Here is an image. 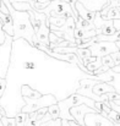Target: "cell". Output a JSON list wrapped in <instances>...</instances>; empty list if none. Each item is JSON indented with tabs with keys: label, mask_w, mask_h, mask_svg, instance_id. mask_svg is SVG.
<instances>
[{
	"label": "cell",
	"mask_w": 120,
	"mask_h": 126,
	"mask_svg": "<svg viewBox=\"0 0 120 126\" xmlns=\"http://www.w3.org/2000/svg\"><path fill=\"white\" fill-rule=\"evenodd\" d=\"M7 6L10 15L14 20V41L23 38L30 44L33 45V37L36 34L34 27L31 22V17L28 11H18L14 7L10 0H2Z\"/></svg>",
	"instance_id": "cell-1"
},
{
	"label": "cell",
	"mask_w": 120,
	"mask_h": 126,
	"mask_svg": "<svg viewBox=\"0 0 120 126\" xmlns=\"http://www.w3.org/2000/svg\"><path fill=\"white\" fill-rule=\"evenodd\" d=\"M23 102L26 103V105L22 108V111L30 114V113H33V111H37L42 108H45V107H50L53 104H58V99L54 94H43L40 98H34V99H31V98H27V97H23L22 98Z\"/></svg>",
	"instance_id": "cell-2"
},
{
	"label": "cell",
	"mask_w": 120,
	"mask_h": 126,
	"mask_svg": "<svg viewBox=\"0 0 120 126\" xmlns=\"http://www.w3.org/2000/svg\"><path fill=\"white\" fill-rule=\"evenodd\" d=\"M39 12L45 14L48 17L50 16H64V17H70V16H74V11H72V7L69 2H65V1H61V0H53L49 2V5L43 9Z\"/></svg>",
	"instance_id": "cell-3"
},
{
	"label": "cell",
	"mask_w": 120,
	"mask_h": 126,
	"mask_svg": "<svg viewBox=\"0 0 120 126\" xmlns=\"http://www.w3.org/2000/svg\"><path fill=\"white\" fill-rule=\"evenodd\" d=\"M97 82L98 81L93 80V79H82L80 81V87L76 91V93L86 95V97L93 99L94 102H105V100H108V94H104L103 97H98L93 93V87Z\"/></svg>",
	"instance_id": "cell-4"
},
{
	"label": "cell",
	"mask_w": 120,
	"mask_h": 126,
	"mask_svg": "<svg viewBox=\"0 0 120 126\" xmlns=\"http://www.w3.org/2000/svg\"><path fill=\"white\" fill-rule=\"evenodd\" d=\"M92 53V56H105L109 54H113L115 51H119V48L117 47L115 42H107V41H99V42H94L89 48H88Z\"/></svg>",
	"instance_id": "cell-5"
},
{
	"label": "cell",
	"mask_w": 120,
	"mask_h": 126,
	"mask_svg": "<svg viewBox=\"0 0 120 126\" xmlns=\"http://www.w3.org/2000/svg\"><path fill=\"white\" fill-rule=\"evenodd\" d=\"M85 126H115V124L99 113H89L85 116Z\"/></svg>",
	"instance_id": "cell-6"
},
{
	"label": "cell",
	"mask_w": 120,
	"mask_h": 126,
	"mask_svg": "<svg viewBox=\"0 0 120 126\" xmlns=\"http://www.w3.org/2000/svg\"><path fill=\"white\" fill-rule=\"evenodd\" d=\"M70 113L74 116L75 121H77L80 125L85 126V116L87 114H89V113H97V110L91 108V107H88V105H86V104H81V105L71 108Z\"/></svg>",
	"instance_id": "cell-7"
},
{
	"label": "cell",
	"mask_w": 120,
	"mask_h": 126,
	"mask_svg": "<svg viewBox=\"0 0 120 126\" xmlns=\"http://www.w3.org/2000/svg\"><path fill=\"white\" fill-rule=\"evenodd\" d=\"M49 23V20H47V21H44V22H42V25H40L39 30L36 32V37H37V39L42 44H44V45H47V47H49L50 45V41H49V34H50V25H48Z\"/></svg>",
	"instance_id": "cell-8"
},
{
	"label": "cell",
	"mask_w": 120,
	"mask_h": 126,
	"mask_svg": "<svg viewBox=\"0 0 120 126\" xmlns=\"http://www.w3.org/2000/svg\"><path fill=\"white\" fill-rule=\"evenodd\" d=\"M81 4L88 9L89 11H94V12H98L101 11L104 6L108 5V1L109 0H79Z\"/></svg>",
	"instance_id": "cell-9"
},
{
	"label": "cell",
	"mask_w": 120,
	"mask_h": 126,
	"mask_svg": "<svg viewBox=\"0 0 120 126\" xmlns=\"http://www.w3.org/2000/svg\"><path fill=\"white\" fill-rule=\"evenodd\" d=\"M110 92H117L115 88L108 82H102V81H98L97 83L94 84L93 87V93L98 97H103L104 94L107 93H110Z\"/></svg>",
	"instance_id": "cell-10"
},
{
	"label": "cell",
	"mask_w": 120,
	"mask_h": 126,
	"mask_svg": "<svg viewBox=\"0 0 120 126\" xmlns=\"http://www.w3.org/2000/svg\"><path fill=\"white\" fill-rule=\"evenodd\" d=\"M76 9H77V12H79L80 17L87 20V21L91 22V23H94V17H96V12H94V11H89L88 9H86L80 1L76 2Z\"/></svg>",
	"instance_id": "cell-11"
},
{
	"label": "cell",
	"mask_w": 120,
	"mask_h": 126,
	"mask_svg": "<svg viewBox=\"0 0 120 126\" xmlns=\"http://www.w3.org/2000/svg\"><path fill=\"white\" fill-rule=\"evenodd\" d=\"M75 54L81 59V61L85 64V66L88 64V60H89V58L92 56V53H91V50H89L88 48H85V49L77 48L76 51H75Z\"/></svg>",
	"instance_id": "cell-12"
},
{
	"label": "cell",
	"mask_w": 120,
	"mask_h": 126,
	"mask_svg": "<svg viewBox=\"0 0 120 126\" xmlns=\"http://www.w3.org/2000/svg\"><path fill=\"white\" fill-rule=\"evenodd\" d=\"M76 27H77V28H81V30H83V31L96 30L94 23H91V22H88L87 20H85V18H82V17H79V20L76 21Z\"/></svg>",
	"instance_id": "cell-13"
},
{
	"label": "cell",
	"mask_w": 120,
	"mask_h": 126,
	"mask_svg": "<svg viewBox=\"0 0 120 126\" xmlns=\"http://www.w3.org/2000/svg\"><path fill=\"white\" fill-rule=\"evenodd\" d=\"M48 20H49V23H50V26H54V27H63L64 25H65V22H66V17H64V16H50V17H48Z\"/></svg>",
	"instance_id": "cell-14"
},
{
	"label": "cell",
	"mask_w": 120,
	"mask_h": 126,
	"mask_svg": "<svg viewBox=\"0 0 120 126\" xmlns=\"http://www.w3.org/2000/svg\"><path fill=\"white\" fill-rule=\"evenodd\" d=\"M107 6L109 7V10H108V14H107L104 20H119L120 18L119 7H110L109 5H107Z\"/></svg>",
	"instance_id": "cell-15"
},
{
	"label": "cell",
	"mask_w": 120,
	"mask_h": 126,
	"mask_svg": "<svg viewBox=\"0 0 120 126\" xmlns=\"http://www.w3.org/2000/svg\"><path fill=\"white\" fill-rule=\"evenodd\" d=\"M15 119H16V125L17 126H26V123L28 120V114L25 113V111H20V113L16 114Z\"/></svg>",
	"instance_id": "cell-16"
},
{
	"label": "cell",
	"mask_w": 120,
	"mask_h": 126,
	"mask_svg": "<svg viewBox=\"0 0 120 126\" xmlns=\"http://www.w3.org/2000/svg\"><path fill=\"white\" fill-rule=\"evenodd\" d=\"M108 22V20H104L101 15V12H96V17H94V27L96 28H102L103 26H105Z\"/></svg>",
	"instance_id": "cell-17"
},
{
	"label": "cell",
	"mask_w": 120,
	"mask_h": 126,
	"mask_svg": "<svg viewBox=\"0 0 120 126\" xmlns=\"http://www.w3.org/2000/svg\"><path fill=\"white\" fill-rule=\"evenodd\" d=\"M102 65H103V64H102V58H97V60H94V61H92V63H88V64L86 65V67L93 74V71L98 70Z\"/></svg>",
	"instance_id": "cell-18"
},
{
	"label": "cell",
	"mask_w": 120,
	"mask_h": 126,
	"mask_svg": "<svg viewBox=\"0 0 120 126\" xmlns=\"http://www.w3.org/2000/svg\"><path fill=\"white\" fill-rule=\"evenodd\" d=\"M48 113L51 115V118L53 119H59L60 118V108H59V105L58 104H53V105H50V107H48Z\"/></svg>",
	"instance_id": "cell-19"
},
{
	"label": "cell",
	"mask_w": 120,
	"mask_h": 126,
	"mask_svg": "<svg viewBox=\"0 0 120 126\" xmlns=\"http://www.w3.org/2000/svg\"><path fill=\"white\" fill-rule=\"evenodd\" d=\"M102 64H103L104 66H108L109 69H113V67L115 66V63H114V60H113V58H112V54L105 55V56H102Z\"/></svg>",
	"instance_id": "cell-20"
},
{
	"label": "cell",
	"mask_w": 120,
	"mask_h": 126,
	"mask_svg": "<svg viewBox=\"0 0 120 126\" xmlns=\"http://www.w3.org/2000/svg\"><path fill=\"white\" fill-rule=\"evenodd\" d=\"M108 118H109L114 124H120V113L119 111H117V110L112 109V111L108 114Z\"/></svg>",
	"instance_id": "cell-21"
},
{
	"label": "cell",
	"mask_w": 120,
	"mask_h": 126,
	"mask_svg": "<svg viewBox=\"0 0 120 126\" xmlns=\"http://www.w3.org/2000/svg\"><path fill=\"white\" fill-rule=\"evenodd\" d=\"M1 123H2V126H17L16 125V119L10 118V116H2Z\"/></svg>",
	"instance_id": "cell-22"
},
{
	"label": "cell",
	"mask_w": 120,
	"mask_h": 126,
	"mask_svg": "<svg viewBox=\"0 0 120 126\" xmlns=\"http://www.w3.org/2000/svg\"><path fill=\"white\" fill-rule=\"evenodd\" d=\"M61 124H63V119L59 118V119H50L49 121L42 124L40 126H61Z\"/></svg>",
	"instance_id": "cell-23"
},
{
	"label": "cell",
	"mask_w": 120,
	"mask_h": 126,
	"mask_svg": "<svg viewBox=\"0 0 120 126\" xmlns=\"http://www.w3.org/2000/svg\"><path fill=\"white\" fill-rule=\"evenodd\" d=\"M6 87H7V80L5 77H0V95L1 97L5 94Z\"/></svg>",
	"instance_id": "cell-24"
},
{
	"label": "cell",
	"mask_w": 120,
	"mask_h": 126,
	"mask_svg": "<svg viewBox=\"0 0 120 126\" xmlns=\"http://www.w3.org/2000/svg\"><path fill=\"white\" fill-rule=\"evenodd\" d=\"M6 39V32L4 31V25H2V21L0 20V44H4Z\"/></svg>",
	"instance_id": "cell-25"
},
{
	"label": "cell",
	"mask_w": 120,
	"mask_h": 126,
	"mask_svg": "<svg viewBox=\"0 0 120 126\" xmlns=\"http://www.w3.org/2000/svg\"><path fill=\"white\" fill-rule=\"evenodd\" d=\"M112 58H113V60H114V63H115V66H117V65H120V50L113 53V54H112Z\"/></svg>",
	"instance_id": "cell-26"
},
{
	"label": "cell",
	"mask_w": 120,
	"mask_h": 126,
	"mask_svg": "<svg viewBox=\"0 0 120 126\" xmlns=\"http://www.w3.org/2000/svg\"><path fill=\"white\" fill-rule=\"evenodd\" d=\"M70 123V125L71 126H82V125H80L77 121H75V120H71V121H69Z\"/></svg>",
	"instance_id": "cell-27"
},
{
	"label": "cell",
	"mask_w": 120,
	"mask_h": 126,
	"mask_svg": "<svg viewBox=\"0 0 120 126\" xmlns=\"http://www.w3.org/2000/svg\"><path fill=\"white\" fill-rule=\"evenodd\" d=\"M61 126H71V125H70L69 120H65V119H63V124H61Z\"/></svg>",
	"instance_id": "cell-28"
},
{
	"label": "cell",
	"mask_w": 120,
	"mask_h": 126,
	"mask_svg": "<svg viewBox=\"0 0 120 126\" xmlns=\"http://www.w3.org/2000/svg\"><path fill=\"white\" fill-rule=\"evenodd\" d=\"M113 71H115V72H119V74H120V65L114 66V67H113Z\"/></svg>",
	"instance_id": "cell-29"
},
{
	"label": "cell",
	"mask_w": 120,
	"mask_h": 126,
	"mask_svg": "<svg viewBox=\"0 0 120 126\" xmlns=\"http://www.w3.org/2000/svg\"><path fill=\"white\" fill-rule=\"evenodd\" d=\"M50 1H53V0H38V2H50Z\"/></svg>",
	"instance_id": "cell-30"
},
{
	"label": "cell",
	"mask_w": 120,
	"mask_h": 126,
	"mask_svg": "<svg viewBox=\"0 0 120 126\" xmlns=\"http://www.w3.org/2000/svg\"><path fill=\"white\" fill-rule=\"evenodd\" d=\"M115 126H120V124H115Z\"/></svg>",
	"instance_id": "cell-31"
},
{
	"label": "cell",
	"mask_w": 120,
	"mask_h": 126,
	"mask_svg": "<svg viewBox=\"0 0 120 126\" xmlns=\"http://www.w3.org/2000/svg\"><path fill=\"white\" fill-rule=\"evenodd\" d=\"M0 98H1V95H0Z\"/></svg>",
	"instance_id": "cell-32"
}]
</instances>
